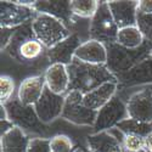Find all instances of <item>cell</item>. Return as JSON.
Masks as SVG:
<instances>
[{"instance_id":"14","label":"cell","mask_w":152,"mask_h":152,"mask_svg":"<svg viewBox=\"0 0 152 152\" xmlns=\"http://www.w3.org/2000/svg\"><path fill=\"white\" fill-rule=\"evenodd\" d=\"M33 9L38 14L53 16L71 31L73 26V12L71 10V1H35Z\"/></svg>"},{"instance_id":"15","label":"cell","mask_w":152,"mask_h":152,"mask_svg":"<svg viewBox=\"0 0 152 152\" xmlns=\"http://www.w3.org/2000/svg\"><path fill=\"white\" fill-rule=\"evenodd\" d=\"M46 88L57 95H66L69 91V74L67 66L61 63L50 65L44 73Z\"/></svg>"},{"instance_id":"22","label":"cell","mask_w":152,"mask_h":152,"mask_svg":"<svg viewBox=\"0 0 152 152\" xmlns=\"http://www.w3.org/2000/svg\"><path fill=\"white\" fill-rule=\"evenodd\" d=\"M116 128L121 130L124 135H137L141 137H146L152 134V123H144L132 118H126L123 122L118 123Z\"/></svg>"},{"instance_id":"11","label":"cell","mask_w":152,"mask_h":152,"mask_svg":"<svg viewBox=\"0 0 152 152\" xmlns=\"http://www.w3.org/2000/svg\"><path fill=\"white\" fill-rule=\"evenodd\" d=\"M82 44H83V42L80 39L79 34L72 33L65 40L60 42L55 46L46 50V53H45L46 60L50 62V65L61 63V65L68 66L74 60L75 51H77L78 48Z\"/></svg>"},{"instance_id":"10","label":"cell","mask_w":152,"mask_h":152,"mask_svg":"<svg viewBox=\"0 0 152 152\" xmlns=\"http://www.w3.org/2000/svg\"><path fill=\"white\" fill-rule=\"evenodd\" d=\"M126 110L128 116L132 119L152 123V90L146 89L139 90L132 94L126 100Z\"/></svg>"},{"instance_id":"13","label":"cell","mask_w":152,"mask_h":152,"mask_svg":"<svg viewBox=\"0 0 152 152\" xmlns=\"http://www.w3.org/2000/svg\"><path fill=\"white\" fill-rule=\"evenodd\" d=\"M45 88L46 84L43 74L31 75L21 82L17 89V99L24 106H34L40 100Z\"/></svg>"},{"instance_id":"18","label":"cell","mask_w":152,"mask_h":152,"mask_svg":"<svg viewBox=\"0 0 152 152\" xmlns=\"http://www.w3.org/2000/svg\"><path fill=\"white\" fill-rule=\"evenodd\" d=\"M108 6L119 29L136 26L137 1H108Z\"/></svg>"},{"instance_id":"28","label":"cell","mask_w":152,"mask_h":152,"mask_svg":"<svg viewBox=\"0 0 152 152\" xmlns=\"http://www.w3.org/2000/svg\"><path fill=\"white\" fill-rule=\"evenodd\" d=\"M27 152H50V139L42 136L32 137Z\"/></svg>"},{"instance_id":"6","label":"cell","mask_w":152,"mask_h":152,"mask_svg":"<svg viewBox=\"0 0 152 152\" xmlns=\"http://www.w3.org/2000/svg\"><path fill=\"white\" fill-rule=\"evenodd\" d=\"M83 96L80 91L71 90L66 94L65 107L61 118L75 125H90L94 126L97 117V112L89 110L83 104Z\"/></svg>"},{"instance_id":"1","label":"cell","mask_w":152,"mask_h":152,"mask_svg":"<svg viewBox=\"0 0 152 152\" xmlns=\"http://www.w3.org/2000/svg\"><path fill=\"white\" fill-rule=\"evenodd\" d=\"M69 74V91L77 90L82 94H86L100 85L108 82H117L106 65H89L77 58L67 66Z\"/></svg>"},{"instance_id":"20","label":"cell","mask_w":152,"mask_h":152,"mask_svg":"<svg viewBox=\"0 0 152 152\" xmlns=\"http://www.w3.org/2000/svg\"><path fill=\"white\" fill-rule=\"evenodd\" d=\"M31 139L22 129L14 126L0 136V152H27Z\"/></svg>"},{"instance_id":"8","label":"cell","mask_w":152,"mask_h":152,"mask_svg":"<svg viewBox=\"0 0 152 152\" xmlns=\"http://www.w3.org/2000/svg\"><path fill=\"white\" fill-rule=\"evenodd\" d=\"M129 118L128 110L124 101L119 96H115L107 105L97 112L96 122L93 126L94 133L106 132L116 128L117 124Z\"/></svg>"},{"instance_id":"32","label":"cell","mask_w":152,"mask_h":152,"mask_svg":"<svg viewBox=\"0 0 152 152\" xmlns=\"http://www.w3.org/2000/svg\"><path fill=\"white\" fill-rule=\"evenodd\" d=\"M145 151L152 152V134L145 137Z\"/></svg>"},{"instance_id":"34","label":"cell","mask_w":152,"mask_h":152,"mask_svg":"<svg viewBox=\"0 0 152 152\" xmlns=\"http://www.w3.org/2000/svg\"><path fill=\"white\" fill-rule=\"evenodd\" d=\"M75 152H80V148H79V147H77V150H75Z\"/></svg>"},{"instance_id":"29","label":"cell","mask_w":152,"mask_h":152,"mask_svg":"<svg viewBox=\"0 0 152 152\" xmlns=\"http://www.w3.org/2000/svg\"><path fill=\"white\" fill-rule=\"evenodd\" d=\"M15 31H16V28H1L0 29V32H1V44H0L1 51H4V50L7 48L12 35L15 34Z\"/></svg>"},{"instance_id":"19","label":"cell","mask_w":152,"mask_h":152,"mask_svg":"<svg viewBox=\"0 0 152 152\" xmlns=\"http://www.w3.org/2000/svg\"><path fill=\"white\" fill-rule=\"evenodd\" d=\"M88 148L91 152H123L122 141L112 130L94 133L86 137Z\"/></svg>"},{"instance_id":"31","label":"cell","mask_w":152,"mask_h":152,"mask_svg":"<svg viewBox=\"0 0 152 152\" xmlns=\"http://www.w3.org/2000/svg\"><path fill=\"white\" fill-rule=\"evenodd\" d=\"M14 124H12L10 121H0V128H1V135H4L5 133H7L9 130H11L14 128ZM0 135V136H1Z\"/></svg>"},{"instance_id":"23","label":"cell","mask_w":152,"mask_h":152,"mask_svg":"<svg viewBox=\"0 0 152 152\" xmlns=\"http://www.w3.org/2000/svg\"><path fill=\"white\" fill-rule=\"evenodd\" d=\"M99 3L96 0H73L71 1V10L74 16L91 20L97 11Z\"/></svg>"},{"instance_id":"17","label":"cell","mask_w":152,"mask_h":152,"mask_svg":"<svg viewBox=\"0 0 152 152\" xmlns=\"http://www.w3.org/2000/svg\"><path fill=\"white\" fill-rule=\"evenodd\" d=\"M74 58L89 65H106L108 53L105 44L96 40H86L75 51Z\"/></svg>"},{"instance_id":"12","label":"cell","mask_w":152,"mask_h":152,"mask_svg":"<svg viewBox=\"0 0 152 152\" xmlns=\"http://www.w3.org/2000/svg\"><path fill=\"white\" fill-rule=\"evenodd\" d=\"M116 78L119 86H136L141 84H152V57L142 60L135 67L125 73L116 74Z\"/></svg>"},{"instance_id":"16","label":"cell","mask_w":152,"mask_h":152,"mask_svg":"<svg viewBox=\"0 0 152 152\" xmlns=\"http://www.w3.org/2000/svg\"><path fill=\"white\" fill-rule=\"evenodd\" d=\"M117 90H118V82L105 83L102 85H100L99 88H96V89L84 94L83 104L89 110L99 112L116 96Z\"/></svg>"},{"instance_id":"9","label":"cell","mask_w":152,"mask_h":152,"mask_svg":"<svg viewBox=\"0 0 152 152\" xmlns=\"http://www.w3.org/2000/svg\"><path fill=\"white\" fill-rule=\"evenodd\" d=\"M65 99L66 95H57L45 88L40 100L34 105L35 112L40 122L49 124L61 117L63 107H65Z\"/></svg>"},{"instance_id":"7","label":"cell","mask_w":152,"mask_h":152,"mask_svg":"<svg viewBox=\"0 0 152 152\" xmlns=\"http://www.w3.org/2000/svg\"><path fill=\"white\" fill-rule=\"evenodd\" d=\"M38 12L33 6H24L15 1H0V27L18 28L32 23Z\"/></svg>"},{"instance_id":"5","label":"cell","mask_w":152,"mask_h":152,"mask_svg":"<svg viewBox=\"0 0 152 152\" xmlns=\"http://www.w3.org/2000/svg\"><path fill=\"white\" fill-rule=\"evenodd\" d=\"M119 28L115 22L108 6V1H100L94 17L90 20L89 37L91 40L100 42L105 45L116 43Z\"/></svg>"},{"instance_id":"2","label":"cell","mask_w":152,"mask_h":152,"mask_svg":"<svg viewBox=\"0 0 152 152\" xmlns=\"http://www.w3.org/2000/svg\"><path fill=\"white\" fill-rule=\"evenodd\" d=\"M108 58L106 66L113 74L125 73L142 60L150 56V51L152 49V40H145V43L137 49H126L117 43L106 45Z\"/></svg>"},{"instance_id":"33","label":"cell","mask_w":152,"mask_h":152,"mask_svg":"<svg viewBox=\"0 0 152 152\" xmlns=\"http://www.w3.org/2000/svg\"><path fill=\"white\" fill-rule=\"evenodd\" d=\"M80 152H91L89 148H80Z\"/></svg>"},{"instance_id":"27","label":"cell","mask_w":152,"mask_h":152,"mask_svg":"<svg viewBox=\"0 0 152 152\" xmlns=\"http://www.w3.org/2000/svg\"><path fill=\"white\" fill-rule=\"evenodd\" d=\"M136 27L142 33L146 40H152V15H145L137 12Z\"/></svg>"},{"instance_id":"36","label":"cell","mask_w":152,"mask_h":152,"mask_svg":"<svg viewBox=\"0 0 152 152\" xmlns=\"http://www.w3.org/2000/svg\"><path fill=\"white\" fill-rule=\"evenodd\" d=\"M123 152H125V151H123ZM140 152H146V151H145V150H144V151H140Z\"/></svg>"},{"instance_id":"3","label":"cell","mask_w":152,"mask_h":152,"mask_svg":"<svg viewBox=\"0 0 152 152\" xmlns=\"http://www.w3.org/2000/svg\"><path fill=\"white\" fill-rule=\"evenodd\" d=\"M3 106L7 112L9 121L15 126L22 129L24 133L26 132L35 133V134H39L42 137H45L44 134L46 133V126L43 122H40L34 106L22 105L20 102V100L17 99V96L9 100Z\"/></svg>"},{"instance_id":"30","label":"cell","mask_w":152,"mask_h":152,"mask_svg":"<svg viewBox=\"0 0 152 152\" xmlns=\"http://www.w3.org/2000/svg\"><path fill=\"white\" fill-rule=\"evenodd\" d=\"M137 12L145 15H152V0L137 1Z\"/></svg>"},{"instance_id":"25","label":"cell","mask_w":152,"mask_h":152,"mask_svg":"<svg viewBox=\"0 0 152 152\" xmlns=\"http://www.w3.org/2000/svg\"><path fill=\"white\" fill-rule=\"evenodd\" d=\"M15 93V82L12 77L6 74H1L0 77V101L1 105L6 104L9 100L12 99Z\"/></svg>"},{"instance_id":"21","label":"cell","mask_w":152,"mask_h":152,"mask_svg":"<svg viewBox=\"0 0 152 152\" xmlns=\"http://www.w3.org/2000/svg\"><path fill=\"white\" fill-rule=\"evenodd\" d=\"M116 43L126 49H137L145 43V38L136 26L126 27L118 31Z\"/></svg>"},{"instance_id":"26","label":"cell","mask_w":152,"mask_h":152,"mask_svg":"<svg viewBox=\"0 0 152 152\" xmlns=\"http://www.w3.org/2000/svg\"><path fill=\"white\" fill-rule=\"evenodd\" d=\"M122 146L125 152H140L145 150V139L132 134L124 135Z\"/></svg>"},{"instance_id":"35","label":"cell","mask_w":152,"mask_h":152,"mask_svg":"<svg viewBox=\"0 0 152 152\" xmlns=\"http://www.w3.org/2000/svg\"><path fill=\"white\" fill-rule=\"evenodd\" d=\"M150 56L152 57V49H151V51H150Z\"/></svg>"},{"instance_id":"24","label":"cell","mask_w":152,"mask_h":152,"mask_svg":"<svg viewBox=\"0 0 152 152\" xmlns=\"http://www.w3.org/2000/svg\"><path fill=\"white\" fill-rule=\"evenodd\" d=\"M71 137L65 134H57L50 137V152H75Z\"/></svg>"},{"instance_id":"4","label":"cell","mask_w":152,"mask_h":152,"mask_svg":"<svg viewBox=\"0 0 152 152\" xmlns=\"http://www.w3.org/2000/svg\"><path fill=\"white\" fill-rule=\"evenodd\" d=\"M32 29L35 39L39 40L46 50L65 40L72 34L62 22L45 14H38L35 16L32 22Z\"/></svg>"}]
</instances>
